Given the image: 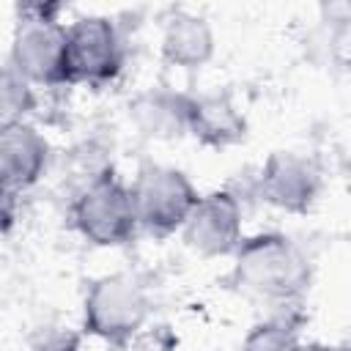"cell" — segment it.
<instances>
[{
	"mask_svg": "<svg viewBox=\"0 0 351 351\" xmlns=\"http://www.w3.org/2000/svg\"><path fill=\"white\" fill-rule=\"evenodd\" d=\"M233 266L236 282L271 304H296L313 280V269L302 247L285 233H258L241 239Z\"/></svg>",
	"mask_w": 351,
	"mask_h": 351,
	"instance_id": "obj_1",
	"label": "cell"
},
{
	"mask_svg": "<svg viewBox=\"0 0 351 351\" xmlns=\"http://www.w3.org/2000/svg\"><path fill=\"white\" fill-rule=\"evenodd\" d=\"M60 11V3L16 5L8 66L30 85H66V25L58 19Z\"/></svg>",
	"mask_w": 351,
	"mask_h": 351,
	"instance_id": "obj_2",
	"label": "cell"
},
{
	"mask_svg": "<svg viewBox=\"0 0 351 351\" xmlns=\"http://www.w3.org/2000/svg\"><path fill=\"white\" fill-rule=\"evenodd\" d=\"M148 313L151 299L145 285L134 274L115 271L90 282L82 304V326L110 346H126L143 329Z\"/></svg>",
	"mask_w": 351,
	"mask_h": 351,
	"instance_id": "obj_3",
	"label": "cell"
},
{
	"mask_svg": "<svg viewBox=\"0 0 351 351\" xmlns=\"http://www.w3.org/2000/svg\"><path fill=\"white\" fill-rule=\"evenodd\" d=\"M71 222L96 247H123L137 233L129 186L112 173L90 178L71 203Z\"/></svg>",
	"mask_w": 351,
	"mask_h": 351,
	"instance_id": "obj_4",
	"label": "cell"
},
{
	"mask_svg": "<svg viewBox=\"0 0 351 351\" xmlns=\"http://www.w3.org/2000/svg\"><path fill=\"white\" fill-rule=\"evenodd\" d=\"M137 228L154 236H170L181 230L192 206L197 203V189L192 181L167 165H143L129 186Z\"/></svg>",
	"mask_w": 351,
	"mask_h": 351,
	"instance_id": "obj_5",
	"label": "cell"
},
{
	"mask_svg": "<svg viewBox=\"0 0 351 351\" xmlns=\"http://www.w3.org/2000/svg\"><path fill=\"white\" fill-rule=\"evenodd\" d=\"M121 66L123 44L112 19L80 16L66 27V85H107Z\"/></svg>",
	"mask_w": 351,
	"mask_h": 351,
	"instance_id": "obj_6",
	"label": "cell"
},
{
	"mask_svg": "<svg viewBox=\"0 0 351 351\" xmlns=\"http://www.w3.org/2000/svg\"><path fill=\"white\" fill-rule=\"evenodd\" d=\"M181 236L189 250L206 258L233 255L244 239L239 197L228 189H214L208 195H200L186 222L181 225Z\"/></svg>",
	"mask_w": 351,
	"mask_h": 351,
	"instance_id": "obj_7",
	"label": "cell"
},
{
	"mask_svg": "<svg viewBox=\"0 0 351 351\" xmlns=\"http://www.w3.org/2000/svg\"><path fill=\"white\" fill-rule=\"evenodd\" d=\"M258 195L285 214H307L321 195V170L302 154L274 151L261 167Z\"/></svg>",
	"mask_w": 351,
	"mask_h": 351,
	"instance_id": "obj_8",
	"label": "cell"
},
{
	"mask_svg": "<svg viewBox=\"0 0 351 351\" xmlns=\"http://www.w3.org/2000/svg\"><path fill=\"white\" fill-rule=\"evenodd\" d=\"M49 162V143L27 121L0 129V181L22 192L33 186Z\"/></svg>",
	"mask_w": 351,
	"mask_h": 351,
	"instance_id": "obj_9",
	"label": "cell"
},
{
	"mask_svg": "<svg viewBox=\"0 0 351 351\" xmlns=\"http://www.w3.org/2000/svg\"><path fill=\"white\" fill-rule=\"evenodd\" d=\"M186 134L208 148H230L247 137V121L225 93L189 96Z\"/></svg>",
	"mask_w": 351,
	"mask_h": 351,
	"instance_id": "obj_10",
	"label": "cell"
},
{
	"mask_svg": "<svg viewBox=\"0 0 351 351\" xmlns=\"http://www.w3.org/2000/svg\"><path fill=\"white\" fill-rule=\"evenodd\" d=\"M129 112L145 137L178 140L186 134L189 93L170 90V88H148L132 99Z\"/></svg>",
	"mask_w": 351,
	"mask_h": 351,
	"instance_id": "obj_11",
	"label": "cell"
},
{
	"mask_svg": "<svg viewBox=\"0 0 351 351\" xmlns=\"http://www.w3.org/2000/svg\"><path fill=\"white\" fill-rule=\"evenodd\" d=\"M162 58L178 69H200L214 58V30L192 11H173L162 30Z\"/></svg>",
	"mask_w": 351,
	"mask_h": 351,
	"instance_id": "obj_12",
	"label": "cell"
},
{
	"mask_svg": "<svg viewBox=\"0 0 351 351\" xmlns=\"http://www.w3.org/2000/svg\"><path fill=\"white\" fill-rule=\"evenodd\" d=\"M36 107V93L33 85L16 74L8 63L0 66V129L11 123H22L27 112Z\"/></svg>",
	"mask_w": 351,
	"mask_h": 351,
	"instance_id": "obj_13",
	"label": "cell"
},
{
	"mask_svg": "<svg viewBox=\"0 0 351 351\" xmlns=\"http://www.w3.org/2000/svg\"><path fill=\"white\" fill-rule=\"evenodd\" d=\"M241 351H304L296 332L285 321H263L250 329Z\"/></svg>",
	"mask_w": 351,
	"mask_h": 351,
	"instance_id": "obj_14",
	"label": "cell"
},
{
	"mask_svg": "<svg viewBox=\"0 0 351 351\" xmlns=\"http://www.w3.org/2000/svg\"><path fill=\"white\" fill-rule=\"evenodd\" d=\"M27 351H80V332L63 324L36 326L27 337Z\"/></svg>",
	"mask_w": 351,
	"mask_h": 351,
	"instance_id": "obj_15",
	"label": "cell"
},
{
	"mask_svg": "<svg viewBox=\"0 0 351 351\" xmlns=\"http://www.w3.org/2000/svg\"><path fill=\"white\" fill-rule=\"evenodd\" d=\"M16 195H19L16 189H11L8 184L0 181V236H5L16 225V211H19Z\"/></svg>",
	"mask_w": 351,
	"mask_h": 351,
	"instance_id": "obj_16",
	"label": "cell"
},
{
	"mask_svg": "<svg viewBox=\"0 0 351 351\" xmlns=\"http://www.w3.org/2000/svg\"><path fill=\"white\" fill-rule=\"evenodd\" d=\"M332 351H346V346H340V348H332Z\"/></svg>",
	"mask_w": 351,
	"mask_h": 351,
	"instance_id": "obj_17",
	"label": "cell"
}]
</instances>
